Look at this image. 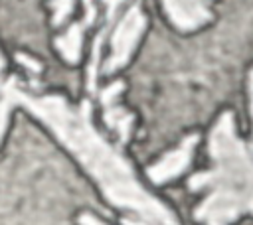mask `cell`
<instances>
[{
    "mask_svg": "<svg viewBox=\"0 0 253 225\" xmlns=\"http://www.w3.org/2000/svg\"><path fill=\"white\" fill-rule=\"evenodd\" d=\"M211 170L196 174L190 189H206L196 217L206 223H229L253 213V158L237 138L233 114L223 112L210 134Z\"/></svg>",
    "mask_w": 253,
    "mask_h": 225,
    "instance_id": "7a4b0ae2",
    "label": "cell"
},
{
    "mask_svg": "<svg viewBox=\"0 0 253 225\" xmlns=\"http://www.w3.org/2000/svg\"><path fill=\"white\" fill-rule=\"evenodd\" d=\"M79 221L81 223H101L97 217H87V215H83V217H79Z\"/></svg>",
    "mask_w": 253,
    "mask_h": 225,
    "instance_id": "4fadbf2b",
    "label": "cell"
},
{
    "mask_svg": "<svg viewBox=\"0 0 253 225\" xmlns=\"http://www.w3.org/2000/svg\"><path fill=\"white\" fill-rule=\"evenodd\" d=\"M6 87L14 105L28 109L59 138L113 205L134 211L146 223H176L174 213L138 184L128 162L93 128L89 101L73 107L61 95H30L16 75L6 81Z\"/></svg>",
    "mask_w": 253,
    "mask_h": 225,
    "instance_id": "6da1fadb",
    "label": "cell"
},
{
    "mask_svg": "<svg viewBox=\"0 0 253 225\" xmlns=\"http://www.w3.org/2000/svg\"><path fill=\"white\" fill-rule=\"evenodd\" d=\"M144 28H146L144 14L140 12L138 6H130L126 10V14L121 18V22L113 30V36H111V55H109L107 63L103 65L105 73H113V71H117L119 67H123L128 61V57H130L138 38L142 36Z\"/></svg>",
    "mask_w": 253,
    "mask_h": 225,
    "instance_id": "3957f363",
    "label": "cell"
},
{
    "mask_svg": "<svg viewBox=\"0 0 253 225\" xmlns=\"http://www.w3.org/2000/svg\"><path fill=\"white\" fill-rule=\"evenodd\" d=\"M107 10H105V26L103 30L99 32V36L95 38L93 41V53H91V63H89V71H87V87L89 91H95V79H97V63H99V57H101V47H103V41L107 39L109 36V30L111 26L115 24V18H117V12L121 8V4L125 0H103Z\"/></svg>",
    "mask_w": 253,
    "mask_h": 225,
    "instance_id": "52a82bcc",
    "label": "cell"
},
{
    "mask_svg": "<svg viewBox=\"0 0 253 225\" xmlns=\"http://www.w3.org/2000/svg\"><path fill=\"white\" fill-rule=\"evenodd\" d=\"M87 28L85 22L73 24L63 36H59L55 39V47L59 49L61 57L69 63H77L79 55H81V41H83V30Z\"/></svg>",
    "mask_w": 253,
    "mask_h": 225,
    "instance_id": "ba28073f",
    "label": "cell"
},
{
    "mask_svg": "<svg viewBox=\"0 0 253 225\" xmlns=\"http://www.w3.org/2000/svg\"><path fill=\"white\" fill-rule=\"evenodd\" d=\"M2 69H4V57L0 53V85H2Z\"/></svg>",
    "mask_w": 253,
    "mask_h": 225,
    "instance_id": "5bb4252c",
    "label": "cell"
},
{
    "mask_svg": "<svg viewBox=\"0 0 253 225\" xmlns=\"http://www.w3.org/2000/svg\"><path fill=\"white\" fill-rule=\"evenodd\" d=\"M162 4L170 22L184 32L196 30L211 18L210 14L211 0H162Z\"/></svg>",
    "mask_w": 253,
    "mask_h": 225,
    "instance_id": "277c9868",
    "label": "cell"
},
{
    "mask_svg": "<svg viewBox=\"0 0 253 225\" xmlns=\"http://www.w3.org/2000/svg\"><path fill=\"white\" fill-rule=\"evenodd\" d=\"M123 83L117 81L113 85H109L107 89H103L101 93V103H103V111H105V120L107 124L119 134L121 142H126L132 130V120L134 116L130 112H126L121 105H119V95H121Z\"/></svg>",
    "mask_w": 253,
    "mask_h": 225,
    "instance_id": "8992f818",
    "label": "cell"
},
{
    "mask_svg": "<svg viewBox=\"0 0 253 225\" xmlns=\"http://www.w3.org/2000/svg\"><path fill=\"white\" fill-rule=\"evenodd\" d=\"M16 57H18V61H20L22 65H26V67H28V69H30L32 73H40V69H42V67H40V63L32 61V59H30L28 55H22V53H18Z\"/></svg>",
    "mask_w": 253,
    "mask_h": 225,
    "instance_id": "8fae6325",
    "label": "cell"
},
{
    "mask_svg": "<svg viewBox=\"0 0 253 225\" xmlns=\"http://www.w3.org/2000/svg\"><path fill=\"white\" fill-rule=\"evenodd\" d=\"M73 4L75 0H53L51 2V8H53V24L59 26L67 20V16L71 14L73 10Z\"/></svg>",
    "mask_w": 253,
    "mask_h": 225,
    "instance_id": "30bf717a",
    "label": "cell"
},
{
    "mask_svg": "<svg viewBox=\"0 0 253 225\" xmlns=\"http://www.w3.org/2000/svg\"><path fill=\"white\" fill-rule=\"evenodd\" d=\"M198 142V136H188L182 140V144L168 152L160 162H156L154 166L148 168V178L154 182V184H164L176 176H180L188 164L192 162V154H194V146Z\"/></svg>",
    "mask_w": 253,
    "mask_h": 225,
    "instance_id": "5b68a950",
    "label": "cell"
},
{
    "mask_svg": "<svg viewBox=\"0 0 253 225\" xmlns=\"http://www.w3.org/2000/svg\"><path fill=\"white\" fill-rule=\"evenodd\" d=\"M249 95H251V112H253V69L249 75Z\"/></svg>",
    "mask_w": 253,
    "mask_h": 225,
    "instance_id": "7c38bea8",
    "label": "cell"
},
{
    "mask_svg": "<svg viewBox=\"0 0 253 225\" xmlns=\"http://www.w3.org/2000/svg\"><path fill=\"white\" fill-rule=\"evenodd\" d=\"M14 101H12V95L6 87V83L0 85V140L6 132V126H8V116H10V111L14 109Z\"/></svg>",
    "mask_w": 253,
    "mask_h": 225,
    "instance_id": "9c48e42d",
    "label": "cell"
}]
</instances>
